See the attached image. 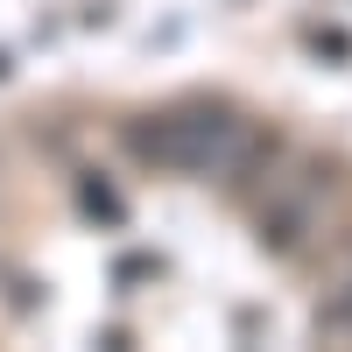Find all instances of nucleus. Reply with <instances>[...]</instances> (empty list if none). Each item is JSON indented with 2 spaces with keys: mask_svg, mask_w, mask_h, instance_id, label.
I'll return each instance as SVG.
<instances>
[{
  "mask_svg": "<svg viewBox=\"0 0 352 352\" xmlns=\"http://www.w3.org/2000/svg\"><path fill=\"white\" fill-rule=\"evenodd\" d=\"M232 141H240V120L232 113H204V120H169L162 155L169 162H219Z\"/></svg>",
  "mask_w": 352,
  "mask_h": 352,
  "instance_id": "1",
  "label": "nucleus"
}]
</instances>
